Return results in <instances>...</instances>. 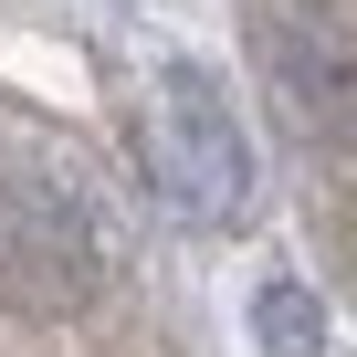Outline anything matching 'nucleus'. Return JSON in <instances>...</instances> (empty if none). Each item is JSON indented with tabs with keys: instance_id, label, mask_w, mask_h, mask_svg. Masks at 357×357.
I'll return each mask as SVG.
<instances>
[{
	"instance_id": "1",
	"label": "nucleus",
	"mask_w": 357,
	"mask_h": 357,
	"mask_svg": "<svg viewBox=\"0 0 357 357\" xmlns=\"http://www.w3.org/2000/svg\"><path fill=\"white\" fill-rule=\"evenodd\" d=\"M147 178L168 211H190L211 231H231L252 211V137H242V105L211 63H158L147 84Z\"/></svg>"
},
{
	"instance_id": "2",
	"label": "nucleus",
	"mask_w": 357,
	"mask_h": 357,
	"mask_svg": "<svg viewBox=\"0 0 357 357\" xmlns=\"http://www.w3.org/2000/svg\"><path fill=\"white\" fill-rule=\"evenodd\" d=\"M95 294H105V231L84 221V200L43 178H0V315L74 326Z\"/></svg>"
},
{
	"instance_id": "3",
	"label": "nucleus",
	"mask_w": 357,
	"mask_h": 357,
	"mask_svg": "<svg viewBox=\"0 0 357 357\" xmlns=\"http://www.w3.org/2000/svg\"><path fill=\"white\" fill-rule=\"evenodd\" d=\"M242 22H252L273 105L315 147H347L357 137V32L326 11V0H242Z\"/></svg>"
},
{
	"instance_id": "4",
	"label": "nucleus",
	"mask_w": 357,
	"mask_h": 357,
	"mask_svg": "<svg viewBox=\"0 0 357 357\" xmlns=\"http://www.w3.org/2000/svg\"><path fill=\"white\" fill-rule=\"evenodd\" d=\"M252 326H263V357H326V305H315L294 273H273V284L252 294Z\"/></svg>"
}]
</instances>
